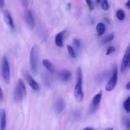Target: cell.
Instances as JSON below:
<instances>
[{
  "label": "cell",
  "instance_id": "30",
  "mask_svg": "<svg viewBox=\"0 0 130 130\" xmlns=\"http://www.w3.org/2000/svg\"><path fill=\"white\" fill-rule=\"evenodd\" d=\"M5 5V1L3 0H0V8H2Z\"/></svg>",
  "mask_w": 130,
  "mask_h": 130
},
{
  "label": "cell",
  "instance_id": "7",
  "mask_svg": "<svg viewBox=\"0 0 130 130\" xmlns=\"http://www.w3.org/2000/svg\"><path fill=\"white\" fill-rule=\"evenodd\" d=\"M129 68H130V44L123 56L121 65V71L123 72Z\"/></svg>",
  "mask_w": 130,
  "mask_h": 130
},
{
  "label": "cell",
  "instance_id": "32",
  "mask_svg": "<svg viewBox=\"0 0 130 130\" xmlns=\"http://www.w3.org/2000/svg\"><path fill=\"white\" fill-rule=\"evenodd\" d=\"M126 6L128 8L130 9V1H127V3H126Z\"/></svg>",
  "mask_w": 130,
  "mask_h": 130
},
{
  "label": "cell",
  "instance_id": "5",
  "mask_svg": "<svg viewBox=\"0 0 130 130\" xmlns=\"http://www.w3.org/2000/svg\"><path fill=\"white\" fill-rule=\"evenodd\" d=\"M102 98V91L100 90L96 95L93 96L88 109V113L90 114H93L96 112L99 109L100 104L101 102Z\"/></svg>",
  "mask_w": 130,
  "mask_h": 130
},
{
  "label": "cell",
  "instance_id": "10",
  "mask_svg": "<svg viewBox=\"0 0 130 130\" xmlns=\"http://www.w3.org/2000/svg\"><path fill=\"white\" fill-rule=\"evenodd\" d=\"M24 17H25V22H26L28 26L30 29H34V27H35V21H34V17H33L31 11L29 10H26L25 11V13H24Z\"/></svg>",
  "mask_w": 130,
  "mask_h": 130
},
{
  "label": "cell",
  "instance_id": "1",
  "mask_svg": "<svg viewBox=\"0 0 130 130\" xmlns=\"http://www.w3.org/2000/svg\"><path fill=\"white\" fill-rule=\"evenodd\" d=\"M83 74L80 67H77L76 73V84L74 90V95L77 102H81L84 99V93L83 91Z\"/></svg>",
  "mask_w": 130,
  "mask_h": 130
},
{
  "label": "cell",
  "instance_id": "21",
  "mask_svg": "<svg viewBox=\"0 0 130 130\" xmlns=\"http://www.w3.org/2000/svg\"><path fill=\"white\" fill-rule=\"evenodd\" d=\"M67 51H68V53L69 54V55L73 58H76L77 55H76V51H75L74 48L72 46L69 45V44H67Z\"/></svg>",
  "mask_w": 130,
  "mask_h": 130
},
{
  "label": "cell",
  "instance_id": "29",
  "mask_svg": "<svg viewBox=\"0 0 130 130\" xmlns=\"http://www.w3.org/2000/svg\"><path fill=\"white\" fill-rule=\"evenodd\" d=\"M3 99V92L2 89L0 88V101H2Z\"/></svg>",
  "mask_w": 130,
  "mask_h": 130
},
{
  "label": "cell",
  "instance_id": "17",
  "mask_svg": "<svg viewBox=\"0 0 130 130\" xmlns=\"http://www.w3.org/2000/svg\"><path fill=\"white\" fill-rule=\"evenodd\" d=\"M96 31H97L98 35L102 36L105 33V30H106V26L105 24L102 22H100L96 25Z\"/></svg>",
  "mask_w": 130,
  "mask_h": 130
},
{
  "label": "cell",
  "instance_id": "4",
  "mask_svg": "<svg viewBox=\"0 0 130 130\" xmlns=\"http://www.w3.org/2000/svg\"><path fill=\"white\" fill-rule=\"evenodd\" d=\"M1 75L3 79L6 84L10 82V68L8 60L6 55H4L1 63Z\"/></svg>",
  "mask_w": 130,
  "mask_h": 130
},
{
  "label": "cell",
  "instance_id": "18",
  "mask_svg": "<svg viewBox=\"0 0 130 130\" xmlns=\"http://www.w3.org/2000/svg\"><path fill=\"white\" fill-rule=\"evenodd\" d=\"M123 126L125 130H130V118L129 117H123L122 119Z\"/></svg>",
  "mask_w": 130,
  "mask_h": 130
},
{
  "label": "cell",
  "instance_id": "2",
  "mask_svg": "<svg viewBox=\"0 0 130 130\" xmlns=\"http://www.w3.org/2000/svg\"><path fill=\"white\" fill-rule=\"evenodd\" d=\"M27 91L25 84L22 79H19L13 90V98L16 103H19L26 96Z\"/></svg>",
  "mask_w": 130,
  "mask_h": 130
},
{
  "label": "cell",
  "instance_id": "27",
  "mask_svg": "<svg viewBox=\"0 0 130 130\" xmlns=\"http://www.w3.org/2000/svg\"><path fill=\"white\" fill-rule=\"evenodd\" d=\"M86 3L88 5V7L89 8V10H90V11H92V10L94 9V4H93V1H86Z\"/></svg>",
  "mask_w": 130,
  "mask_h": 130
},
{
  "label": "cell",
  "instance_id": "23",
  "mask_svg": "<svg viewBox=\"0 0 130 130\" xmlns=\"http://www.w3.org/2000/svg\"><path fill=\"white\" fill-rule=\"evenodd\" d=\"M42 80H43V84H44L46 86H47V87H50V79L48 75L46 74H44L42 76Z\"/></svg>",
  "mask_w": 130,
  "mask_h": 130
},
{
  "label": "cell",
  "instance_id": "19",
  "mask_svg": "<svg viewBox=\"0 0 130 130\" xmlns=\"http://www.w3.org/2000/svg\"><path fill=\"white\" fill-rule=\"evenodd\" d=\"M114 36H114V34H109V35H107L106 37H105V38L102 39L101 43L102 44H105L108 43H110L114 39Z\"/></svg>",
  "mask_w": 130,
  "mask_h": 130
},
{
  "label": "cell",
  "instance_id": "25",
  "mask_svg": "<svg viewBox=\"0 0 130 130\" xmlns=\"http://www.w3.org/2000/svg\"><path fill=\"white\" fill-rule=\"evenodd\" d=\"M101 6L103 10H108L109 9V3L107 1L104 0V1H101Z\"/></svg>",
  "mask_w": 130,
  "mask_h": 130
},
{
  "label": "cell",
  "instance_id": "3",
  "mask_svg": "<svg viewBox=\"0 0 130 130\" xmlns=\"http://www.w3.org/2000/svg\"><path fill=\"white\" fill-rule=\"evenodd\" d=\"M38 60H39V48L37 45H34L32 47L30 53V69L34 73H36L38 71Z\"/></svg>",
  "mask_w": 130,
  "mask_h": 130
},
{
  "label": "cell",
  "instance_id": "11",
  "mask_svg": "<svg viewBox=\"0 0 130 130\" xmlns=\"http://www.w3.org/2000/svg\"><path fill=\"white\" fill-rule=\"evenodd\" d=\"M58 77L60 81L63 83H67L72 77V72L69 70H62L58 73Z\"/></svg>",
  "mask_w": 130,
  "mask_h": 130
},
{
  "label": "cell",
  "instance_id": "8",
  "mask_svg": "<svg viewBox=\"0 0 130 130\" xmlns=\"http://www.w3.org/2000/svg\"><path fill=\"white\" fill-rule=\"evenodd\" d=\"M23 75L24 77L26 79L27 82L29 84V86H30L32 89L34 91H38L39 90V86L38 83L33 79L32 76L26 71V70H23L22 71Z\"/></svg>",
  "mask_w": 130,
  "mask_h": 130
},
{
  "label": "cell",
  "instance_id": "20",
  "mask_svg": "<svg viewBox=\"0 0 130 130\" xmlns=\"http://www.w3.org/2000/svg\"><path fill=\"white\" fill-rule=\"evenodd\" d=\"M116 17L119 20H121V21H123V20L125 19V17H126V14H125V12L124 11V10H122V9H119V10H117Z\"/></svg>",
  "mask_w": 130,
  "mask_h": 130
},
{
  "label": "cell",
  "instance_id": "26",
  "mask_svg": "<svg viewBox=\"0 0 130 130\" xmlns=\"http://www.w3.org/2000/svg\"><path fill=\"white\" fill-rule=\"evenodd\" d=\"M115 51H116L115 47L113 46H110L108 47L107 50L106 51V53H105V55H109L114 53Z\"/></svg>",
  "mask_w": 130,
  "mask_h": 130
},
{
  "label": "cell",
  "instance_id": "34",
  "mask_svg": "<svg viewBox=\"0 0 130 130\" xmlns=\"http://www.w3.org/2000/svg\"><path fill=\"white\" fill-rule=\"evenodd\" d=\"M105 130H114V129H113V128H107V129H105Z\"/></svg>",
  "mask_w": 130,
  "mask_h": 130
},
{
  "label": "cell",
  "instance_id": "24",
  "mask_svg": "<svg viewBox=\"0 0 130 130\" xmlns=\"http://www.w3.org/2000/svg\"><path fill=\"white\" fill-rule=\"evenodd\" d=\"M72 44H73L74 46L77 50L79 49L80 47H81V41H80L79 39H77V38H75V39H73Z\"/></svg>",
  "mask_w": 130,
  "mask_h": 130
},
{
  "label": "cell",
  "instance_id": "12",
  "mask_svg": "<svg viewBox=\"0 0 130 130\" xmlns=\"http://www.w3.org/2000/svg\"><path fill=\"white\" fill-rule=\"evenodd\" d=\"M3 17L6 24H7L11 29H15V25H14L12 17H11V14H10V13L9 12L8 10H4L3 11Z\"/></svg>",
  "mask_w": 130,
  "mask_h": 130
},
{
  "label": "cell",
  "instance_id": "28",
  "mask_svg": "<svg viewBox=\"0 0 130 130\" xmlns=\"http://www.w3.org/2000/svg\"><path fill=\"white\" fill-rule=\"evenodd\" d=\"M29 1H25V0H24V1H22V4L23 6H24V8H27L28 7V5H29Z\"/></svg>",
  "mask_w": 130,
  "mask_h": 130
},
{
  "label": "cell",
  "instance_id": "31",
  "mask_svg": "<svg viewBox=\"0 0 130 130\" xmlns=\"http://www.w3.org/2000/svg\"><path fill=\"white\" fill-rule=\"evenodd\" d=\"M126 89L128 90H130V81L126 85Z\"/></svg>",
  "mask_w": 130,
  "mask_h": 130
},
{
  "label": "cell",
  "instance_id": "22",
  "mask_svg": "<svg viewBox=\"0 0 130 130\" xmlns=\"http://www.w3.org/2000/svg\"><path fill=\"white\" fill-rule=\"evenodd\" d=\"M123 108L127 113L130 112V96L124 100L123 103Z\"/></svg>",
  "mask_w": 130,
  "mask_h": 130
},
{
  "label": "cell",
  "instance_id": "16",
  "mask_svg": "<svg viewBox=\"0 0 130 130\" xmlns=\"http://www.w3.org/2000/svg\"><path fill=\"white\" fill-rule=\"evenodd\" d=\"M42 63H43V66L48 71H50V72H53V71H54V66L49 60L43 59V61H42Z\"/></svg>",
  "mask_w": 130,
  "mask_h": 130
},
{
  "label": "cell",
  "instance_id": "6",
  "mask_svg": "<svg viewBox=\"0 0 130 130\" xmlns=\"http://www.w3.org/2000/svg\"><path fill=\"white\" fill-rule=\"evenodd\" d=\"M118 72L117 67H114L112 70V74L111 75L110 79L108 81L106 86H105V90L107 91H111L116 88L118 83Z\"/></svg>",
  "mask_w": 130,
  "mask_h": 130
},
{
  "label": "cell",
  "instance_id": "9",
  "mask_svg": "<svg viewBox=\"0 0 130 130\" xmlns=\"http://www.w3.org/2000/svg\"><path fill=\"white\" fill-rule=\"evenodd\" d=\"M66 108V103L63 98L58 97L55 102V110L58 114H61Z\"/></svg>",
  "mask_w": 130,
  "mask_h": 130
},
{
  "label": "cell",
  "instance_id": "33",
  "mask_svg": "<svg viewBox=\"0 0 130 130\" xmlns=\"http://www.w3.org/2000/svg\"><path fill=\"white\" fill-rule=\"evenodd\" d=\"M83 130H95V129H93V128H88H88H85V129H83Z\"/></svg>",
  "mask_w": 130,
  "mask_h": 130
},
{
  "label": "cell",
  "instance_id": "13",
  "mask_svg": "<svg viewBox=\"0 0 130 130\" xmlns=\"http://www.w3.org/2000/svg\"><path fill=\"white\" fill-rule=\"evenodd\" d=\"M66 32V30H62V31L60 32L58 34H56L55 37V43L56 45L58 47H60L61 48L63 46V38Z\"/></svg>",
  "mask_w": 130,
  "mask_h": 130
},
{
  "label": "cell",
  "instance_id": "14",
  "mask_svg": "<svg viewBox=\"0 0 130 130\" xmlns=\"http://www.w3.org/2000/svg\"><path fill=\"white\" fill-rule=\"evenodd\" d=\"M6 126V115L5 110L0 109V130H5Z\"/></svg>",
  "mask_w": 130,
  "mask_h": 130
},
{
  "label": "cell",
  "instance_id": "15",
  "mask_svg": "<svg viewBox=\"0 0 130 130\" xmlns=\"http://www.w3.org/2000/svg\"><path fill=\"white\" fill-rule=\"evenodd\" d=\"M112 71H104V72L100 73L99 76L96 77V81L98 83H102L104 82L105 80H106L108 77H109L110 76V75H112Z\"/></svg>",
  "mask_w": 130,
  "mask_h": 130
}]
</instances>
